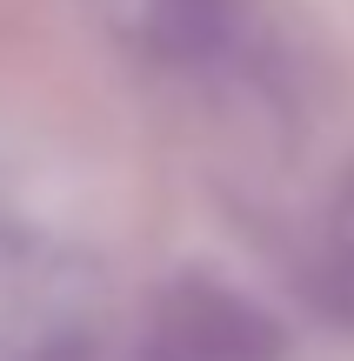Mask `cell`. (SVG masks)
Instances as JSON below:
<instances>
[{"instance_id":"cell-1","label":"cell","mask_w":354,"mask_h":361,"mask_svg":"<svg viewBox=\"0 0 354 361\" xmlns=\"http://www.w3.org/2000/svg\"><path fill=\"white\" fill-rule=\"evenodd\" d=\"M160 328H167V348L181 361H281L288 335L281 322L248 301L241 288H221L208 274H181L160 301Z\"/></svg>"},{"instance_id":"cell-2","label":"cell","mask_w":354,"mask_h":361,"mask_svg":"<svg viewBox=\"0 0 354 361\" xmlns=\"http://www.w3.org/2000/svg\"><path fill=\"white\" fill-rule=\"evenodd\" d=\"M248 34V0H147L141 40L160 67H214Z\"/></svg>"}]
</instances>
